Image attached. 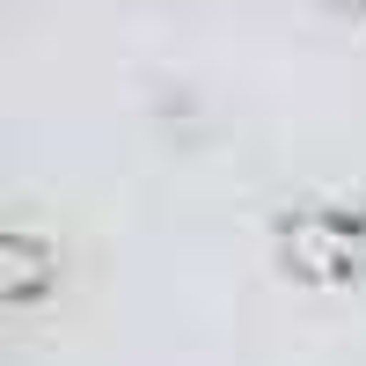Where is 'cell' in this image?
Masks as SVG:
<instances>
[{
  "label": "cell",
  "instance_id": "7a4b0ae2",
  "mask_svg": "<svg viewBox=\"0 0 366 366\" xmlns=\"http://www.w3.org/2000/svg\"><path fill=\"white\" fill-rule=\"evenodd\" d=\"M44 293H51V249H44V234H22L8 227V308H44Z\"/></svg>",
  "mask_w": 366,
  "mask_h": 366
},
{
  "label": "cell",
  "instance_id": "3957f363",
  "mask_svg": "<svg viewBox=\"0 0 366 366\" xmlns=\"http://www.w3.org/2000/svg\"><path fill=\"white\" fill-rule=\"evenodd\" d=\"M337 8H352V15H366V0H337Z\"/></svg>",
  "mask_w": 366,
  "mask_h": 366
},
{
  "label": "cell",
  "instance_id": "6da1fadb",
  "mask_svg": "<svg viewBox=\"0 0 366 366\" xmlns=\"http://www.w3.org/2000/svg\"><path fill=\"white\" fill-rule=\"evenodd\" d=\"M271 257L293 286L366 293V198H293L271 220Z\"/></svg>",
  "mask_w": 366,
  "mask_h": 366
}]
</instances>
